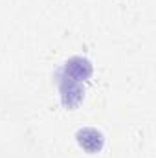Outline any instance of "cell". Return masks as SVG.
Segmentation results:
<instances>
[{
  "label": "cell",
  "instance_id": "2",
  "mask_svg": "<svg viewBox=\"0 0 156 158\" xmlns=\"http://www.w3.org/2000/svg\"><path fill=\"white\" fill-rule=\"evenodd\" d=\"M61 76L83 83L84 79H88L92 76V64L84 57H72L64 63V66L61 70Z\"/></svg>",
  "mask_w": 156,
  "mask_h": 158
},
{
  "label": "cell",
  "instance_id": "3",
  "mask_svg": "<svg viewBox=\"0 0 156 158\" xmlns=\"http://www.w3.org/2000/svg\"><path fill=\"white\" fill-rule=\"evenodd\" d=\"M77 143L88 153H97L101 151L103 143H105V138L103 134L97 131V129H92V127H84V129H79L77 134Z\"/></svg>",
  "mask_w": 156,
  "mask_h": 158
},
{
  "label": "cell",
  "instance_id": "1",
  "mask_svg": "<svg viewBox=\"0 0 156 158\" xmlns=\"http://www.w3.org/2000/svg\"><path fill=\"white\" fill-rule=\"evenodd\" d=\"M59 90H61V99H63V105L66 109H74L77 107L79 103L83 101V85L79 81L74 79H68L64 76L59 74Z\"/></svg>",
  "mask_w": 156,
  "mask_h": 158
}]
</instances>
